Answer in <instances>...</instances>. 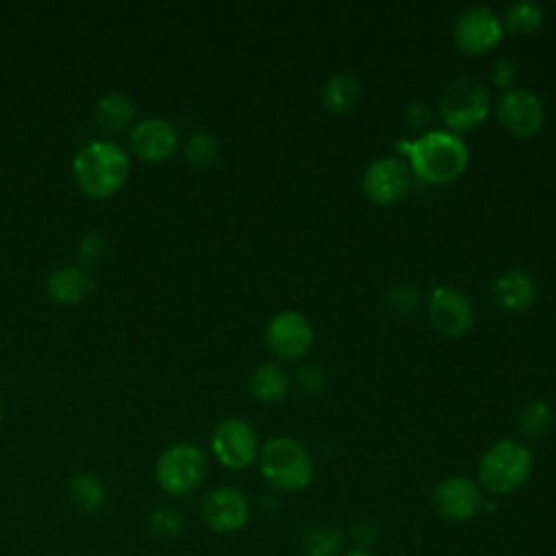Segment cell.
<instances>
[{"mask_svg":"<svg viewBox=\"0 0 556 556\" xmlns=\"http://www.w3.org/2000/svg\"><path fill=\"white\" fill-rule=\"evenodd\" d=\"M397 150L408 159V169L432 185L456 180L469 163L467 143L452 130H428L417 139H402Z\"/></svg>","mask_w":556,"mask_h":556,"instance_id":"6da1fadb","label":"cell"},{"mask_svg":"<svg viewBox=\"0 0 556 556\" xmlns=\"http://www.w3.org/2000/svg\"><path fill=\"white\" fill-rule=\"evenodd\" d=\"M130 169L126 150L109 139H93L85 143L72 161V172L78 187L91 198H106L115 193Z\"/></svg>","mask_w":556,"mask_h":556,"instance_id":"7a4b0ae2","label":"cell"},{"mask_svg":"<svg viewBox=\"0 0 556 556\" xmlns=\"http://www.w3.org/2000/svg\"><path fill=\"white\" fill-rule=\"evenodd\" d=\"M261 476L280 491H302L313 482L315 465L304 443L293 437H274L258 452Z\"/></svg>","mask_w":556,"mask_h":556,"instance_id":"3957f363","label":"cell"},{"mask_svg":"<svg viewBox=\"0 0 556 556\" xmlns=\"http://www.w3.org/2000/svg\"><path fill=\"white\" fill-rule=\"evenodd\" d=\"M532 452L517 439L493 443L478 463L480 486L493 495H508L526 484L532 473Z\"/></svg>","mask_w":556,"mask_h":556,"instance_id":"277c9868","label":"cell"},{"mask_svg":"<svg viewBox=\"0 0 556 556\" xmlns=\"http://www.w3.org/2000/svg\"><path fill=\"white\" fill-rule=\"evenodd\" d=\"M489 111L491 91L473 76L454 78L439 96V115L452 132L473 130L486 119Z\"/></svg>","mask_w":556,"mask_h":556,"instance_id":"5b68a950","label":"cell"},{"mask_svg":"<svg viewBox=\"0 0 556 556\" xmlns=\"http://www.w3.org/2000/svg\"><path fill=\"white\" fill-rule=\"evenodd\" d=\"M159 486L169 495H187L198 489L206 476V454L200 445L180 441L167 445L154 465Z\"/></svg>","mask_w":556,"mask_h":556,"instance_id":"8992f818","label":"cell"},{"mask_svg":"<svg viewBox=\"0 0 556 556\" xmlns=\"http://www.w3.org/2000/svg\"><path fill=\"white\" fill-rule=\"evenodd\" d=\"M211 450L224 467L245 469L258 454L256 430L241 417H226L211 432Z\"/></svg>","mask_w":556,"mask_h":556,"instance_id":"52a82bcc","label":"cell"},{"mask_svg":"<svg viewBox=\"0 0 556 556\" xmlns=\"http://www.w3.org/2000/svg\"><path fill=\"white\" fill-rule=\"evenodd\" d=\"M410 185V169L402 159L380 156L371 161L363 174V191L369 202L389 206L400 202Z\"/></svg>","mask_w":556,"mask_h":556,"instance_id":"ba28073f","label":"cell"},{"mask_svg":"<svg viewBox=\"0 0 556 556\" xmlns=\"http://www.w3.org/2000/svg\"><path fill=\"white\" fill-rule=\"evenodd\" d=\"M504 35V24L489 7H471L465 11L452 30L454 43L467 54H484L493 50Z\"/></svg>","mask_w":556,"mask_h":556,"instance_id":"9c48e42d","label":"cell"},{"mask_svg":"<svg viewBox=\"0 0 556 556\" xmlns=\"http://www.w3.org/2000/svg\"><path fill=\"white\" fill-rule=\"evenodd\" d=\"M265 343L278 358L298 361L313 345V326L298 311H282L267 324Z\"/></svg>","mask_w":556,"mask_h":556,"instance_id":"30bf717a","label":"cell"},{"mask_svg":"<svg viewBox=\"0 0 556 556\" xmlns=\"http://www.w3.org/2000/svg\"><path fill=\"white\" fill-rule=\"evenodd\" d=\"M497 122L515 137H534L545 122V111L536 93L528 89H506L497 102Z\"/></svg>","mask_w":556,"mask_h":556,"instance_id":"8fae6325","label":"cell"},{"mask_svg":"<svg viewBox=\"0 0 556 556\" xmlns=\"http://www.w3.org/2000/svg\"><path fill=\"white\" fill-rule=\"evenodd\" d=\"M432 502L441 517L450 521H467L480 513L484 497L476 480L467 476H447L437 484Z\"/></svg>","mask_w":556,"mask_h":556,"instance_id":"7c38bea8","label":"cell"},{"mask_svg":"<svg viewBox=\"0 0 556 556\" xmlns=\"http://www.w3.org/2000/svg\"><path fill=\"white\" fill-rule=\"evenodd\" d=\"M428 317L441 334L463 337L473 326V306L460 289L437 287L428 300Z\"/></svg>","mask_w":556,"mask_h":556,"instance_id":"4fadbf2b","label":"cell"},{"mask_svg":"<svg viewBox=\"0 0 556 556\" xmlns=\"http://www.w3.org/2000/svg\"><path fill=\"white\" fill-rule=\"evenodd\" d=\"M202 517L217 534H232L248 523L250 506L239 489L215 486L202 500Z\"/></svg>","mask_w":556,"mask_h":556,"instance_id":"5bb4252c","label":"cell"},{"mask_svg":"<svg viewBox=\"0 0 556 556\" xmlns=\"http://www.w3.org/2000/svg\"><path fill=\"white\" fill-rule=\"evenodd\" d=\"M130 146L146 161H163L178 146V130L165 117H146L130 128Z\"/></svg>","mask_w":556,"mask_h":556,"instance_id":"9a60e30c","label":"cell"},{"mask_svg":"<svg viewBox=\"0 0 556 556\" xmlns=\"http://www.w3.org/2000/svg\"><path fill=\"white\" fill-rule=\"evenodd\" d=\"M491 291H493V300L497 302V306L504 311H510V313L528 311L536 300V285L521 269L502 271L493 280Z\"/></svg>","mask_w":556,"mask_h":556,"instance_id":"2e32d148","label":"cell"},{"mask_svg":"<svg viewBox=\"0 0 556 556\" xmlns=\"http://www.w3.org/2000/svg\"><path fill=\"white\" fill-rule=\"evenodd\" d=\"M91 287V278L78 267H61L46 278L48 295L61 304H74L83 300Z\"/></svg>","mask_w":556,"mask_h":556,"instance_id":"e0dca14e","label":"cell"},{"mask_svg":"<svg viewBox=\"0 0 556 556\" xmlns=\"http://www.w3.org/2000/svg\"><path fill=\"white\" fill-rule=\"evenodd\" d=\"M358 98H361V85H358V78H354L352 74L337 72L328 76V80L321 87L324 106L337 115L352 111L358 104Z\"/></svg>","mask_w":556,"mask_h":556,"instance_id":"ac0fdd59","label":"cell"},{"mask_svg":"<svg viewBox=\"0 0 556 556\" xmlns=\"http://www.w3.org/2000/svg\"><path fill=\"white\" fill-rule=\"evenodd\" d=\"M248 387L258 402H280L289 391V378L278 365L263 363L252 371Z\"/></svg>","mask_w":556,"mask_h":556,"instance_id":"d6986e66","label":"cell"},{"mask_svg":"<svg viewBox=\"0 0 556 556\" xmlns=\"http://www.w3.org/2000/svg\"><path fill=\"white\" fill-rule=\"evenodd\" d=\"M135 115L132 100L122 91H109L96 102V119L98 124L109 130H122Z\"/></svg>","mask_w":556,"mask_h":556,"instance_id":"ffe728a7","label":"cell"},{"mask_svg":"<svg viewBox=\"0 0 556 556\" xmlns=\"http://www.w3.org/2000/svg\"><path fill=\"white\" fill-rule=\"evenodd\" d=\"M67 493H70V500L74 502V506L80 508L83 513H96L106 500V491H104L102 482L91 473L74 476L67 482Z\"/></svg>","mask_w":556,"mask_h":556,"instance_id":"44dd1931","label":"cell"},{"mask_svg":"<svg viewBox=\"0 0 556 556\" xmlns=\"http://www.w3.org/2000/svg\"><path fill=\"white\" fill-rule=\"evenodd\" d=\"M304 556H339L343 549V534L332 526H313L300 539Z\"/></svg>","mask_w":556,"mask_h":556,"instance_id":"7402d4cb","label":"cell"},{"mask_svg":"<svg viewBox=\"0 0 556 556\" xmlns=\"http://www.w3.org/2000/svg\"><path fill=\"white\" fill-rule=\"evenodd\" d=\"M543 22V9L532 0L513 2L504 15V30L515 35H532Z\"/></svg>","mask_w":556,"mask_h":556,"instance_id":"603a6c76","label":"cell"},{"mask_svg":"<svg viewBox=\"0 0 556 556\" xmlns=\"http://www.w3.org/2000/svg\"><path fill=\"white\" fill-rule=\"evenodd\" d=\"M187 159L195 167H211L219 159V143L213 132L195 130L187 141Z\"/></svg>","mask_w":556,"mask_h":556,"instance_id":"cb8c5ba5","label":"cell"},{"mask_svg":"<svg viewBox=\"0 0 556 556\" xmlns=\"http://www.w3.org/2000/svg\"><path fill=\"white\" fill-rule=\"evenodd\" d=\"M552 426V408L543 400L528 402L519 413V430L530 437L539 439L543 437Z\"/></svg>","mask_w":556,"mask_h":556,"instance_id":"d4e9b609","label":"cell"},{"mask_svg":"<svg viewBox=\"0 0 556 556\" xmlns=\"http://www.w3.org/2000/svg\"><path fill=\"white\" fill-rule=\"evenodd\" d=\"M150 532L159 539H172L182 530V517L178 510L169 508V506H159L152 510L150 519H148Z\"/></svg>","mask_w":556,"mask_h":556,"instance_id":"484cf974","label":"cell"},{"mask_svg":"<svg viewBox=\"0 0 556 556\" xmlns=\"http://www.w3.org/2000/svg\"><path fill=\"white\" fill-rule=\"evenodd\" d=\"M421 293L413 287V285H395L389 293H387V302L391 308H395L397 313H410L417 308Z\"/></svg>","mask_w":556,"mask_h":556,"instance_id":"4316f807","label":"cell"},{"mask_svg":"<svg viewBox=\"0 0 556 556\" xmlns=\"http://www.w3.org/2000/svg\"><path fill=\"white\" fill-rule=\"evenodd\" d=\"M298 382L308 393H319L326 384V374L317 363H306L298 367Z\"/></svg>","mask_w":556,"mask_h":556,"instance_id":"83f0119b","label":"cell"},{"mask_svg":"<svg viewBox=\"0 0 556 556\" xmlns=\"http://www.w3.org/2000/svg\"><path fill=\"white\" fill-rule=\"evenodd\" d=\"M515 74H517V70H515V63H513L510 59H506V56L495 59V63H493V74H491L495 87L508 89L510 83L515 80Z\"/></svg>","mask_w":556,"mask_h":556,"instance_id":"f1b7e54d","label":"cell"},{"mask_svg":"<svg viewBox=\"0 0 556 556\" xmlns=\"http://www.w3.org/2000/svg\"><path fill=\"white\" fill-rule=\"evenodd\" d=\"M406 117L413 126H421V124H428L430 119V111L424 102H413L406 106Z\"/></svg>","mask_w":556,"mask_h":556,"instance_id":"f546056e","label":"cell"},{"mask_svg":"<svg viewBox=\"0 0 556 556\" xmlns=\"http://www.w3.org/2000/svg\"><path fill=\"white\" fill-rule=\"evenodd\" d=\"M96 241H100L98 232H91L83 239V243H80V256L83 258H96L102 252V243H96Z\"/></svg>","mask_w":556,"mask_h":556,"instance_id":"4dcf8cb0","label":"cell"},{"mask_svg":"<svg viewBox=\"0 0 556 556\" xmlns=\"http://www.w3.org/2000/svg\"><path fill=\"white\" fill-rule=\"evenodd\" d=\"M341 556H376V554H371V552H367V549H350V552H343Z\"/></svg>","mask_w":556,"mask_h":556,"instance_id":"1f68e13d","label":"cell"},{"mask_svg":"<svg viewBox=\"0 0 556 556\" xmlns=\"http://www.w3.org/2000/svg\"><path fill=\"white\" fill-rule=\"evenodd\" d=\"M0 421H2V402H0Z\"/></svg>","mask_w":556,"mask_h":556,"instance_id":"d6a6232c","label":"cell"}]
</instances>
